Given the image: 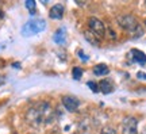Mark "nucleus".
<instances>
[{
    "mask_svg": "<svg viewBox=\"0 0 146 134\" xmlns=\"http://www.w3.org/2000/svg\"><path fill=\"white\" fill-rule=\"evenodd\" d=\"M54 119V110L47 102H38L26 111V122L34 127L50 123Z\"/></svg>",
    "mask_w": 146,
    "mask_h": 134,
    "instance_id": "nucleus-1",
    "label": "nucleus"
},
{
    "mask_svg": "<svg viewBox=\"0 0 146 134\" xmlns=\"http://www.w3.org/2000/svg\"><path fill=\"white\" fill-rule=\"evenodd\" d=\"M118 25H119V26L122 27L123 30L131 33L134 38H135V33H138V37H142V35H143V29L139 26L138 19H137L134 15L125 14V15L118 16Z\"/></svg>",
    "mask_w": 146,
    "mask_h": 134,
    "instance_id": "nucleus-2",
    "label": "nucleus"
},
{
    "mask_svg": "<svg viewBox=\"0 0 146 134\" xmlns=\"http://www.w3.org/2000/svg\"><path fill=\"white\" fill-rule=\"evenodd\" d=\"M46 29V21L36 18V19H30L25 26L22 27V35L23 37H31L36 35Z\"/></svg>",
    "mask_w": 146,
    "mask_h": 134,
    "instance_id": "nucleus-3",
    "label": "nucleus"
},
{
    "mask_svg": "<svg viewBox=\"0 0 146 134\" xmlns=\"http://www.w3.org/2000/svg\"><path fill=\"white\" fill-rule=\"evenodd\" d=\"M88 27H89V31L91 33H94L95 35L100 37H104L106 35V26L104 23L98 19V18H95V16H91L88 18Z\"/></svg>",
    "mask_w": 146,
    "mask_h": 134,
    "instance_id": "nucleus-4",
    "label": "nucleus"
},
{
    "mask_svg": "<svg viewBox=\"0 0 146 134\" xmlns=\"http://www.w3.org/2000/svg\"><path fill=\"white\" fill-rule=\"evenodd\" d=\"M122 134H138V119L126 117L122 122Z\"/></svg>",
    "mask_w": 146,
    "mask_h": 134,
    "instance_id": "nucleus-5",
    "label": "nucleus"
},
{
    "mask_svg": "<svg viewBox=\"0 0 146 134\" xmlns=\"http://www.w3.org/2000/svg\"><path fill=\"white\" fill-rule=\"evenodd\" d=\"M62 104L69 113H76V111L78 110V107H80V100H78L76 96L66 95V96H64L62 98Z\"/></svg>",
    "mask_w": 146,
    "mask_h": 134,
    "instance_id": "nucleus-6",
    "label": "nucleus"
},
{
    "mask_svg": "<svg viewBox=\"0 0 146 134\" xmlns=\"http://www.w3.org/2000/svg\"><path fill=\"white\" fill-rule=\"evenodd\" d=\"M64 11H65V8H64L62 4H54L49 11V16H50V19L60 21V19H62Z\"/></svg>",
    "mask_w": 146,
    "mask_h": 134,
    "instance_id": "nucleus-7",
    "label": "nucleus"
},
{
    "mask_svg": "<svg viewBox=\"0 0 146 134\" xmlns=\"http://www.w3.org/2000/svg\"><path fill=\"white\" fill-rule=\"evenodd\" d=\"M130 54H131V57H133L134 62L139 64L141 67L146 65V54L142 52V50H138V49H131Z\"/></svg>",
    "mask_w": 146,
    "mask_h": 134,
    "instance_id": "nucleus-8",
    "label": "nucleus"
},
{
    "mask_svg": "<svg viewBox=\"0 0 146 134\" xmlns=\"http://www.w3.org/2000/svg\"><path fill=\"white\" fill-rule=\"evenodd\" d=\"M99 91H102L103 93H111L114 91V83L111 81L110 79H103L99 81Z\"/></svg>",
    "mask_w": 146,
    "mask_h": 134,
    "instance_id": "nucleus-9",
    "label": "nucleus"
},
{
    "mask_svg": "<svg viewBox=\"0 0 146 134\" xmlns=\"http://www.w3.org/2000/svg\"><path fill=\"white\" fill-rule=\"evenodd\" d=\"M110 73V68L106 64H98L94 67V75L95 76H107Z\"/></svg>",
    "mask_w": 146,
    "mask_h": 134,
    "instance_id": "nucleus-10",
    "label": "nucleus"
},
{
    "mask_svg": "<svg viewBox=\"0 0 146 134\" xmlns=\"http://www.w3.org/2000/svg\"><path fill=\"white\" fill-rule=\"evenodd\" d=\"M84 37H85V39L88 42H91L92 45H95V46H100V39L98 35H95L94 33H91V31H85L84 33Z\"/></svg>",
    "mask_w": 146,
    "mask_h": 134,
    "instance_id": "nucleus-11",
    "label": "nucleus"
},
{
    "mask_svg": "<svg viewBox=\"0 0 146 134\" xmlns=\"http://www.w3.org/2000/svg\"><path fill=\"white\" fill-rule=\"evenodd\" d=\"M53 39H54V42L58 43V45H64V43H65V30H64V29H58V30L54 33Z\"/></svg>",
    "mask_w": 146,
    "mask_h": 134,
    "instance_id": "nucleus-12",
    "label": "nucleus"
},
{
    "mask_svg": "<svg viewBox=\"0 0 146 134\" xmlns=\"http://www.w3.org/2000/svg\"><path fill=\"white\" fill-rule=\"evenodd\" d=\"M25 5H26V8L29 10V12L31 14V15H34L36 11V4L34 0H27L26 3H25Z\"/></svg>",
    "mask_w": 146,
    "mask_h": 134,
    "instance_id": "nucleus-13",
    "label": "nucleus"
},
{
    "mask_svg": "<svg viewBox=\"0 0 146 134\" xmlns=\"http://www.w3.org/2000/svg\"><path fill=\"white\" fill-rule=\"evenodd\" d=\"M72 76L74 80H80L81 79V76H83V69L80 67H74L72 69Z\"/></svg>",
    "mask_w": 146,
    "mask_h": 134,
    "instance_id": "nucleus-14",
    "label": "nucleus"
},
{
    "mask_svg": "<svg viewBox=\"0 0 146 134\" xmlns=\"http://www.w3.org/2000/svg\"><path fill=\"white\" fill-rule=\"evenodd\" d=\"M87 85L89 87V89L92 91V92H99V83H96V81H88L87 83Z\"/></svg>",
    "mask_w": 146,
    "mask_h": 134,
    "instance_id": "nucleus-15",
    "label": "nucleus"
},
{
    "mask_svg": "<svg viewBox=\"0 0 146 134\" xmlns=\"http://www.w3.org/2000/svg\"><path fill=\"white\" fill-rule=\"evenodd\" d=\"M100 134H116V130L114 127H111V126H106L104 129L100 131Z\"/></svg>",
    "mask_w": 146,
    "mask_h": 134,
    "instance_id": "nucleus-16",
    "label": "nucleus"
},
{
    "mask_svg": "<svg viewBox=\"0 0 146 134\" xmlns=\"http://www.w3.org/2000/svg\"><path fill=\"white\" fill-rule=\"evenodd\" d=\"M137 77H138V79H142V80H146V73L138 72V73H137Z\"/></svg>",
    "mask_w": 146,
    "mask_h": 134,
    "instance_id": "nucleus-17",
    "label": "nucleus"
},
{
    "mask_svg": "<svg viewBox=\"0 0 146 134\" xmlns=\"http://www.w3.org/2000/svg\"><path fill=\"white\" fill-rule=\"evenodd\" d=\"M3 83H4V77H3V76H0V85H1Z\"/></svg>",
    "mask_w": 146,
    "mask_h": 134,
    "instance_id": "nucleus-18",
    "label": "nucleus"
},
{
    "mask_svg": "<svg viewBox=\"0 0 146 134\" xmlns=\"http://www.w3.org/2000/svg\"><path fill=\"white\" fill-rule=\"evenodd\" d=\"M141 134H146V126L142 129V131H141Z\"/></svg>",
    "mask_w": 146,
    "mask_h": 134,
    "instance_id": "nucleus-19",
    "label": "nucleus"
},
{
    "mask_svg": "<svg viewBox=\"0 0 146 134\" xmlns=\"http://www.w3.org/2000/svg\"><path fill=\"white\" fill-rule=\"evenodd\" d=\"M3 16H4V14H3V11L0 10V19H1V18H3Z\"/></svg>",
    "mask_w": 146,
    "mask_h": 134,
    "instance_id": "nucleus-20",
    "label": "nucleus"
},
{
    "mask_svg": "<svg viewBox=\"0 0 146 134\" xmlns=\"http://www.w3.org/2000/svg\"><path fill=\"white\" fill-rule=\"evenodd\" d=\"M143 23H145V26H146V19H145V22H143Z\"/></svg>",
    "mask_w": 146,
    "mask_h": 134,
    "instance_id": "nucleus-21",
    "label": "nucleus"
},
{
    "mask_svg": "<svg viewBox=\"0 0 146 134\" xmlns=\"http://www.w3.org/2000/svg\"><path fill=\"white\" fill-rule=\"evenodd\" d=\"M145 4H146V3H145Z\"/></svg>",
    "mask_w": 146,
    "mask_h": 134,
    "instance_id": "nucleus-22",
    "label": "nucleus"
}]
</instances>
